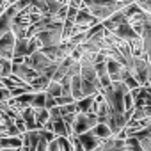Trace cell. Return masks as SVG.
<instances>
[{
    "label": "cell",
    "mask_w": 151,
    "mask_h": 151,
    "mask_svg": "<svg viewBox=\"0 0 151 151\" xmlns=\"http://www.w3.org/2000/svg\"><path fill=\"white\" fill-rule=\"evenodd\" d=\"M62 25H64V22H55L50 29L37 32V37L43 43V46H53V45H59L60 41H64L62 39Z\"/></svg>",
    "instance_id": "6da1fadb"
},
{
    "label": "cell",
    "mask_w": 151,
    "mask_h": 151,
    "mask_svg": "<svg viewBox=\"0 0 151 151\" xmlns=\"http://www.w3.org/2000/svg\"><path fill=\"white\" fill-rule=\"evenodd\" d=\"M96 123H98V116H96L94 112H89V114H77L75 123H73V126H71L73 135H82V133H86V132H91Z\"/></svg>",
    "instance_id": "7a4b0ae2"
},
{
    "label": "cell",
    "mask_w": 151,
    "mask_h": 151,
    "mask_svg": "<svg viewBox=\"0 0 151 151\" xmlns=\"http://www.w3.org/2000/svg\"><path fill=\"white\" fill-rule=\"evenodd\" d=\"M55 60H52L50 57H46L41 50H37V52H34V53H30L29 57H25V64H29L32 69H36L39 75H45L46 71H48V68L53 64Z\"/></svg>",
    "instance_id": "3957f363"
},
{
    "label": "cell",
    "mask_w": 151,
    "mask_h": 151,
    "mask_svg": "<svg viewBox=\"0 0 151 151\" xmlns=\"http://www.w3.org/2000/svg\"><path fill=\"white\" fill-rule=\"evenodd\" d=\"M13 75H16L18 78H22L25 84H32L37 77H39V73L36 71V69H32L29 64H25V62H22V64H13Z\"/></svg>",
    "instance_id": "277c9868"
},
{
    "label": "cell",
    "mask_w": 151,
    "mask_h": 151,
    "mask_svg": "<svg viewBox=\"0 0 151 151\" xmlns=\"http://www.w3.org/2000/svg\"><path fill=\"white\" fill-rule=\"evenodd\" d=\"M107 71H109V77H110L112 82H119V80L124 78V75L128 73V68H126L123 62H119V60L109 57V59H107Z\"/></svg>",
    "instance_id": "5b68a950"
},
{
    "label": "cell",
    "mask_w": 151,
    "mask_h": 151,
    "mask_svg": "<svg viewBox=\"0 0 151 151\" xmlns=\"http://www.w3.org/2000/svg\"><path fill=\"white\" fill-rule=\"evenodd\" d=\"M14 43H16V36L13 34V30H9L7 34H4L2 37H0V57H4V59H13Z\"/></svg>",
    "instance_id": "8992f818"
},
{
    "label": "cell",
    "mask_w": 151,
    "mask_h": 151,
    "mask_svg": "<svg viewBox=\"0 0 151 151\" xmlns=\"http://www.w3.org/2000/svg\"><path fill=\"white\" fill-rule=\"evenodd\" d=\"M96 23H101L87 7H82V9H78V14H77V18H75V25H78V27H82V29H89V27H93V25H96Z\"/></svg>",
    "instance_id": "52a82bcc"
},
{
    "label": "cell",
    "mask_w": 151,
    "mask_h": 151,
    "mask_svg": "<svg viewBox=\"0 0 151 151\" xmlns=\"http://www.w3.org/2000/svg\"><path fill=\"white\" fill-rule=\"evenodd\" d=\"M112 34H114L116 37H119V39H123V41H132V39L139 37V34L133 30V27H132L128 22H124V23H121L117 29H114Z\"/></svg>",
    "instance_id": "ba28073f"
},
{
    "label": "cell",
    "mask_w": 151,
    "mask_h": 151,
    "mask_svg": "<svg viewBox=\"0 0 151 151\" xmlns=\"http://www.w3.org/2000/svg\"><path fill=\"white\" fill-rule=\"evenodd\" d=\"M77 105V114H89V112H96V101L94 96H84L80 100L75 101Z\"/></svg>",
    "instance_id": "9c48e42d"
},
{
    "label": "cell",
    "mask_w": 151,
    "mask_h": 151,
    "mask_svg": "<svg viewBox=\"0 0 151 151\" xmlns=\"http://www.w3.org/2000/svg\"><path fill=\"white\" fill-rule=\"evenodd\" d=\"M77 137H78V140L82 142V146H84L86 151H94V149L101 144V139H98L93 132H86V133L77 135Z\"/></svg>",
    "instance_id": "30bf717a"
},
{
    "label": "cell",
    "mask_w": 151,
    "mask_h": 151,
    "mask_svg": "<svg viewBox=\"0 0 151 151\" xmlns=\"http://www.w3.org/2000/svg\"><path fill=\"white\" fill-rule=\"evenodd\" d=\"M124 22H128V20H126L124 13L119 9V11H116L112 16H109V18H107L105 22H101V23H103V27H105L107 30H110V32H112L114 29H117V27H119L121 23H124Z\"/></svg>",
    "instance_id": "8fae6325"
},
{
    "label": "cell",
    "mask_w": 151,
    "mask_h": 151,
    "mask_svg": "<svg viewBox=\"0 0 151 151\" xmlns=\"http://www.w3.org/2000/svg\"><path fill=\"white\" fill-rule=\"evenodd\" d=\"M48 123H52V130H53V133H55L57 137H71V135H73L71 126H69L62 117L57 119V121H48Z\"/></svg>",
    "instance_id": "7c38bea8"
},
{
    "label": "cell",
    "mask_w": 151,
    "mask_h": 151,
    "mask_svg": "<svg viewBox=\"0 0 151 151\" xmlns=\"http://www.w3.org/2000/svg\"><path fill=\"white\" fill-rule=\"evenodd\" d=\"M100 22H105L109 16H112L117 9H114V7H107V6H91V7H87Z\"/></svg>",
    "instance_id": "4fadbf2b"
},
{
    "label": "cell",
    "mask_w": 151,
    "mask_h": 151,
    "mask_svg": "<svg viewBox=\"0 0 151 151\" xmlns=\"http://www.w3.org/2000/svg\"><path fill=\"white\" fill-rule=\"evenodd\" d=\"M98 139H101V140H105V139H109V137H112V130H110V126L107 124V123H96L94 126H93V130H91Z\"/></svg>",
    "instance_id": "5bb4252c"
},
{
    "label": "cell",
    "mask_w": 151,
    "mask_h": 151,
    "mask_svg": "<svg viewBox=\"0 0 151 151\" xmlns=\"http://www.w3.org/2000/svg\"><path fill=\"white\" fill-rule=\"evenodd\" d=\"M71 94H73L75 100L84 98V94H82V77H80V75L71 77Z\"/></svg>",
    "instance_id": "9a60e30c"
},
{
    "label": "cell",
    "mask_w": 151,
    "mask_h": 151,
    "mask_svg": "<svg viewBox=\"0 0 151 151\" xmlns=\"http://www.w3.org/2000/svg\"><path fill=\"white\" fill-rule=\"evenodd\" d=\"M23 146L22 137H2L0 139V147H11V149H20Z\"/></svg>",
    "instance_id": "2e32d148"
},
{
    "label": "cell",
    "mask_w": 151,
    "mask_h": 151,
    "mask_svg": "<svg viewBox=\"0 0 151 151\" xmlns=\"http://www.w3.org/2000/svg\"><path fill=\"white\" fill-rule=\"evenodd\" d=\"M27 45H29V37H16L13 57H27Z\"/></svg>",
    "instance_id": "e0dca14e"
},
{
    "label": "cell",
    "mask_w": 151,
    "mask_h": 151,
    "mask_svg": "<svg viewBox=\"0 0 151 151\" xmlns=\"http://www.w3.org/2000/svg\"><path fill=\"white\" fill-rule=\"evenodd\" d=\"M34 117H36V123L39 124V130L41 128H45V124L48 123V119H50V110L48 109H34Z\"/></svg>",
    "instance_id": "ac0fdd59"
},
{
    "label": "cell",
    "mask_w": 151,
    "mask_h": 151,
    "mask_svg": "<svg viewBox=\"0 0 151 151\" xmlns=\"http://www.w3.org/2000/svg\"><path fill=\"white\" fill-rule=\"evenodd\" d=\"M48 84H50V78L46 77V75H39V77L30 84L34 93H41V91H46L48 89Z\"/></svg>",
    "instance_id": "d6986e66"
},
{
    "label": "cell",
    "mask_w": 151,
    "mask_h": 151,
    "mask_svg": "<svg viewBox=\"0 0 151 151\" xmlns=\"http://www.w3.org/2000/svg\"><path fill=\"white\" fill-rule=\"evenodd\" d=\"M124 149L126 151H144L140 146V140L137 137H126L124 139Z\"/></svg>",
    "instance_id": "ffe728a7"
},
{
    "label": "cell",
    "mask_w": 151,
    "mask_h": 151,
    "mask_svg": "<svg viewBox=\"0 0 151 151\" xmlns=\"http://www.w3.org/2000/svg\"><path fill=\"white\" fill-rule=\"evenodd\" d=\"M46 93H48L50 96H53V98H59V96H62V86H60V82H57V80H50Z\"/></svg>",
    "instance_id": "44dd1931"
},
{
    "label": "cell",
    "mask_w": 151,
    "mask_h": 151,
    "mask_svg": "<svg viewBox=\"0 0 151 151\" xmlns=\"http://www.w3.org/2000/svg\"><path fill=\"white\" fill-rule=\"evenodd\" d=\"M45 101H46V91L34 93V98H32L30 107H32V109H43V107H45Z\"/></svg>",
    "instance_id": "7402d4cb"
},
{
    "label": "cell",
    "mask_w": 151,
    "mask_h": 151,
    "mask_svg": "<svg viewBox=\"0 0 151 151\" xmlns=\"http://www.w3.org/2000/svg\"><path fill=\"white\" fill-rule=\"evenodd\" d=\"M41 46H43V43L39 41V37H37V36H32V37H29V45H27V57H29L30 53L37 52Z\"/></svg>",
    "instance_id": "603a6c76"
},
{
    "label": "cell",
    "mask_w": 151,
    "mask_h": 151,
    "mask_svg": "<svg viewBox=\"0 0 151 151\" xmlns=\"http://www.w3.org/2000/svg\"><path fill=\"white\" fill-rule=\"evenodd\" d=\"M57 140H59L60 151H75L73 142H71V137H57Z\"/></svg>",
    "instance_id": "cb8c5ba5"
},
{
    "label": "cell",
    "mask_w": 151,
    "mask_h": 151,
    "mask_svg": "<svg viewBox=\"0 0 151 151\" xmlns=\"http://www.w3.org/2000/svg\"><path fill=\"white\" fill-rule=\"evenodd\" d=\"M11 98H13V94H11V91L7 87H0V107L9 105Z\"/></svg>",
    "instance_id": "d4e9b609"
},
{
    "label": "cell",
    "mask_w": 151,
    "mask_h": 151,
    "mask_svg": "<svg viewBox=\"0 0 151 151\" xmlns=\"http://www.w3.org/2000/svg\"><path fill=\"white\" fill-rule=\"evenodd\" d=\"M94 69H96L98 78L107 77V75H109V71H107V60H105V62H96V64H94Z\"/></svg>",
    "instance_id": "484cf974"
},
{
    "label": "cell",
    "mask_w": 151,
    "mask_h": 151,
    "mask_svg": "<svg viewBox=\"0 0 151 151\" xmlns=\"http://www.w3.org/2000/svg\"><path fill=\"white\" fill-rule=\"evenodd\" d=\"M123 103H124V109H126V110H132V109L135 107V100H133V96H132L130 91L123 96Z\"/></svg>",
    "instance_id": "4316f807"
},
{
    "label": "cell",
    "mask_w": 151,
    "mask_h": 151,
    "mask_svg": "<svg viewBox=\"0 0 151 151\" xmlns=\"http://www.w3.org/2000/svg\"><path fill=\"white\" fill-rule=\"evenodd\" d=\"M59 109H60V116L77 114V105H75V101H73V103H68V105H62V107H59Z\"/></svg>",
    "instance_id": "83f0119b"
},
{
    "label": "cell",
    "mask_w": 151,
    "mask_h": 151,
    "mask_svg": "<svg viewBox=\"0 0 151 151\" xmlns=\"http://www.w3.org/2000/svg\"><path fill=\"white\" fill-rule=\"evenodd\" d=\"M39 132V135L46 140V142H50V140H53V139H57V135L52 132V130H46V128H41V130H37Z\"/></svg>",
    "instance_id": "f1b7e54d"
},
{
    "label": "cell",
    "mask_w": 151,
    "mask_h": 151,
    "mask_svg": "<svg viewBox=\"0 0 151 151\" xmlns=\"http://www.w3.org/2000/svg\"><path fill=\"white\" fill-rule=\"evenodd\" d=\"M140 140V146L144 151H151V135H142V137H137Z\"/></svg>",
    "instance_id": "f546056e"
},
{
    "label": "cell",
    "mask_w": 151,
    "mask_h": 151,
    "mask_svg": "<svg viewBox=\"0 0 151 151\" xmlns=\"http://www.w3.org/2000/svg\"><path fill=\"white\" fill-rule=\"evenodd\" d=\"M55 101H57V107H62V105H68V103H73V101H77L73 96H59V98H55Z\"/></svg>",
    "instance_id": "4dcf8cb0"
},
{
    "label": "cell",
    "mask_w": 151,
    "mask_h": 151,
    "mask_svg": "<svg viewBox=\"0 0 151 151\" xmlns=\"http://www.w3.org/2000/svg\"><path fill=\"white\" fill-rule=\"evenodd\" d=\"M137 6L144 11V13H147V14H151V0H139L137 2Z\"/></svg>",
    "instance_id": "1f68e13d"
},
{
    "label": "cell",
    "mask_w": 151,
    "mask_h": 151,
    "mask_svg": "<svg viewBox=\"0 0 151 151\" xmlns=\"http://www.w3.org/2000/svg\"><path fill=\"white\" fill-rule=\"evenodd\" d=\"M77 14H78V9H77V7H73V6H68L66 20H69V22H75V18H77Z\"/></svg>",
    "instance_id": "d6a6232c"
},
{
    "label": "cell",
    "mask_w": 151,
    "mask_h": 151,
    "mask_svg": "<svg viewBox=\"0 0 151 151\" xmlns=\"http://www.w3.org/2000/svg\"><path fill=\"white\" fill-rule=\"evenodd\" d=\"M53 107H57V101H55V98L53 96H50L48 93H46V101H45V109H53Z\"/></svg>",
    "instance_id": "836d02e7"
},
{
    "label": "cell",
    "mask_w": 151,
    "mask_h": 151,
    "mask_svg": "<svg viewBox=\"0 0 151 151\" xmlns=\"http://www.w3.org/2000/svg\"><path fill=\"white\" fill-rule=\"evenodd\" d=\"M48 151H60V146H59V140L53 139L48 142Z\"/></svg>",
    "instance_id": "e575fe53"
},
{
    "label": "cell",
    "mask_w": 151,
    "mask_h": 151,
    "mask_svg": "<svg viewBox=\"0 0 151 151\" xmlns=\"http://www.w3.org/2000/svg\"><path fill=\"white\" fill-rule=\"evenodd\" d=\"M20 151H36V146H34V144H30L29 140H25V139H23V146L20 147Z\"/></svg>",
    "instance_id": "d590c367"
},
{
    "label": "cell",
    "mask_w": 151,
    "mask_h": 151,
    "mask_svg": "<svg viewBox=\"0 0 151 151\" xmlns=\"http://www.w3.org/2000/svg\"><path fill=\"white\" fill-rule=\"evenodd\" d=\"M68 6H73V7H77V9L86 7L84 6V0H68Z\"/></svg>",
    "instance_id": "8d00e7d4"
},
{
    "label": "cell",
    "mask_w": 151,
    "mask_h": 151,
    "mask_svg": "<svg viewBox=\"0 0 151 151\" xmlns=\"http://www.w3.org/2000/svg\"><path fill=\"white\" fill-rule=\"evenodd\" d=\"M75 117H77V114H66V116H62V119L69 124V126H73V123H75Z\"/></svg>",
    "instance_id": "74e56055"
},
{
    "label": "cell",
    "mask_w": 151,
    "mask_h": 151,
    "mask_svg": "<svg viewBox=\"0 0 151 151\" xmlns=\"http://www.w3.org/2000/svg\"><path fill=\"white\" fill-rule=\"evenodd\" d=\"M0 151H20V149H11V147H0Z\"/></svg>",
    "instance_id": "f35d334b"
},
{
    "label": "cell",
    "mask_w": 151,
    "mask_h": 151,
    "mask_svg": "<svg viewBox=\"0 0 151 151\" xmlns=\"http://www.w3.org/2000/svg\"><path fill=\"white\" fill-rule=\"evenodd\" d=\"M133 2H139V0H133Z\"/></svg>",
    "instance_id": "ab89813d"
},
{
    "label": "cell",
    "mask_w": 151,
    "mask_h": 151,
    "mask_svg": "<svg viewBox=\"0 0 151 151\" xmlns=\"http://www.w3.org/2000/svg\"><path fill=\"white\" fill-rule=\"evenodd\" d=\"M149 60H151V59H149Z\"/></svg>",
    "instance_id": "60d3db41"
}]
</instances>
